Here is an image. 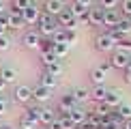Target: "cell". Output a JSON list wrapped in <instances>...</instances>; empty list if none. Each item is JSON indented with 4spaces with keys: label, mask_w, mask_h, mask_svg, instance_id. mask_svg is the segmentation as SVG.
I'll list each match as a JSON object with an SVG mask.
<instances>
[{
    "label": "cell",
    "mask_w": 131,
    "mask_h": 129,
    "mask_svg": "<svg viewBox=\"0 0 131 129\" xmlns=\"http://www.w3.org/2000/svg\"><path fill=\"white\" fill-rule=\"evenodd\" d=\"M75 105H80V103L73 99V95H71V93L69 95H62L60 101H58V112H60V116H69V112L73 110Z\"/></svg>",
    "instance_id": "cell-9"
},
{
    "label": "cell",
    "mask_w": 131,
    "mask_h": 129,
    "mask_svg": "<svg viewBox=\"0 0 131 129\" xmlns=\"http://www.w3.org/2000/svg\"><path fill=\"white\" fill-rule=\"evenodd\" d=\"M103 129H123V125H116V123H107V125H103Z\"/></svg>",
    "instance_id": "cell-46"
},
{
    "label": "cell",
    "mask_w": 131,
    "mask_h": 129,
    "mask_svg": "<svg viewBox=\"0 0 131 129\" xmlns=\"http://www.w3.org/2000/svg\"><path fill=\"white\" fill-rule=\"evenodd\" d=\"M97 125H90V123H82V125H78V129H95Z\"/></svg>",
    "instance_id": "cell-47"
},
{
    "label": "cell",
    "mask_w": 131,
    "mask_h": 129,
    "mask_svg": "<svg viewBox=\"0 0 131 129\" xmlns=\"http://www.w3.org/2000/svg\"><path fill=\"white\" fill-rule=\"evenodd\" d=\"M95 47L97 52H103V54H112L116 50V43L112 41V37L107 35V32H101V35L95 37Z\"/></svg>",
    "instance_id": "cell-4"
},
{
    "label": "cell",
    "mask_w": 131,
    "mask_h": 129,
    "mask_svg": "<svg viewBox=\"0 0 131 129\" xmlns=\"http://www.w3.org/2000/svg\"><path fill=\"white\" fill-rule=\"evenodd\" d=\"M116 50H121V52H127V54H131V39H129V37H123L121 41H116Z\"/></svg>",
    "instance_id": "cell-30"
},
{
    "label": "cell",
    "mask_w": 131,
    "mask_h": 129,
    "mask_svg": "<svg viewBox=\"0 0 131 129\" xmlns=\"http://www.w3.org/2000/svg\"><path fill=\"white\" fill-rule=\"evenodd\" d=\"M56 121V112L52 110V107H43L41 110V116H39V125H50V123Z\"/></svg>",
    "instance_id": "cell-22"
},
{
    "label": "cell",
    "mask_w": 131,
    "mask_h": 129,
    "mask_svg": "<svg viewBox=\"0 0 131 129\" xmlns=\"http://www.w3.org/2000/svg\"><path fill=\"white\" fill-rule=\"evenodd\" d=\"M105 103L110 105L112 110H116V107L123 103V90H118V88H107V95H105Z\"/></svg>",
    "instance_id": "cell-13"
},
{
    "label": "cell",
    "mask_w": 131,
    "mask_h": 129,
    "mask_svg": "<svg viewBox=\"0 0 131 129\" xmlns=\"http://www.w3.org/2000/svg\"><path fill=\"white\" fill-rule=\"evenodd\" d=\"M9 19H11L9 11H4V13H0V26H4V28H9Z\"/></svg>",
    "instance_id": "cell-40"
},
{
    "label": "cell",
    "mask_w": 131,
    "mask_h": 129,
    "mask_svg": "<svg viewBox=\"0 0 131 129\" xmlns=\"http://www.w3.org/2000/svg\"><path fill=\"white\" fill-rule=\"evenodd\" d=\"M30 4H32V0H13V4H11V7L17 9V11H24V9H28Z\"/></svg>",
    "instance_id": "cell-33"
},
{
    "label": "cell",
    "mask_w": 131,
    "mask_h": 129,
    "mask_svg": "<svg viewBox=\"0 0 131 129\" xmlns=\"http://www.w3.org/2000/svg\"><path fill=\"white\" fill-rule=\"evenodd\" d=\"M75 2H80L82 7H86V9H92V4H95V0H75Z\"/></svg>",
    "instance_id": "cell-42"
},
{
    "label": "cell",
    "mask_w": 131,
    "mask_h": 129,
    "mask_svg": "<svg viewBox=\"0 0 131 129\" xmlns=\"http://www.w3.org/2000/svg\"><path fill=\"white\" fill-rule=\"evenodd\" d=\"M127 69H131V60H129V67H127Z\"/></svg>",
    "instance_id": "cell-53"
},
{
    "label": "cell",
    "mask_w": 131,
    "mask_h": 129,
    "mask_svg": "<svg viewBox=\"0 0 131 129\" xmlns=\"http://www.w3.org/2000/svg\"><path fill=\"white\" fill-rule=\"evenodd\" d=\"M69 118L75 123V127L82 125V123H86V118H88V112L84 110V105H75L73 110L69 112Z\"/></svg>",
    "instance_id": "cell-14"
},
{
    "label": "cell",
    "mask_w": 131,
    "mask_h": 129,
    "mask_svg": "<svg viewBox=\"0 0 131 129\" xmlns=\"http://www.w3.org/2000/svg\"><path fill=\"white\" fill-rule=\"evenodd\" d=\"M39 84H41V86H45V88H50V90H54L58 84H60V80L43 71V73H41V78H39Z\"/></svg>",
    "instance_id": "cell-18"
},
{
    "label": "cell",
    "mask_w": 131,
    "mask_h": 129,
    "mask_svg": "<svg viewBox=\"0 0 131 129\" xmlns=\"http://www.w3.org/2000/svg\"><path fill=\"white\" fill-rule=\"evenodd\" d=\"M0 78H2L7 84H11V82L17 80V73H15L13 67H7V64H4V67H0Z\"/></svg>",
    "instance_id": "cell-24"
},
{
    "label": "cell",
    "mask_w": 131,
    "mask_h": 129,
    "mask_svg": "<svg viewBox=\"0 0 131 129\" xmlns=\"http://www.w3.org/2000/svg\"><path fill=\"white\" fill-rule=\"evenodd\" d=\"M64 35H67V43L69 45H73V43L78 41V32L75 30H64Z\"/></svg>",
    "instance_id": "cell-39"
},
{
    "label": "cell",
    "mask_w": 131,
    "mask_h": 129,
    "mask_svg": "<svg viewBox=\"0 0 131 129\" xmlns=\"http://www.w3.org/2000/svg\"><path fill=\"white\" fill-rule=\"evenodd\" d=\"M69 47H71L69 43H56V45H54V56H56L58 60H62V58L69 54Z\"/></svg>",
    "instance_id": "cell-26"
},
{
    "label": "cell",
    "mask_w": 131,
    "mask_h": 129,
    "mask_svg": "<svg viewBox=\"0 0 131 129\" xmlns=\"http://www.w3.org/2000/svg\"><path fill=\"white\" fill-rule=\"evenodd\" d=\"M7 32H9V28H4V26H0V37H2V35H7Z\"/></svg>",
    "instance_id": "cell-51"
},
{
    "label": "cell",
    "mask_w": 131,
    "mask_h": 129,
    "mask_svg": "<svg viewBox=\"0 0 131 129\" xmlns=\"http://www.w3.org/2000/svg\"><path fill=\"white\" fill-rule=\"evenodd\" d=\"M56 24H58V28H62V30H75L78 28V19H75V15L71 13L69 7H64L60 13L56 15Z\"/></svg>",
    "instance_id": "cell-2"
},
{
    "label": "cell",
    "mask_w": 131,
    "mask_h": 129,
    "mask_svg": "<svg viewBox=\"0 0 131 129\" xmlns=\"http://www.w3.org/2000/svg\"><path fill=\"white\" fill-rule=\"evenodd\" d=\"M123 80L127 84H131V69H125V71H123Z\"/></svg>",
    "instance_id": "cell-44"
},
{
    "label": "cell",
    "mask_w": 131,
    "mask_h": 129,
    "mask_svg": "<svg viewBox=\"0 0 131 129\" xmlns=\"http://www.w3.org/2000/svg\"><path fill=\"white\" fill-rule=\"evenodd\" d=\"M4 88H7V82L0 78V95H4Z\"/></svg>",
    "instance_id": "cell-48"
},
{
    "label": "cell",
    "mask_w": 131,
    "mask_h": 129,
    "mask_svg": "<svg viewBox=\"0 0 131 129\" xmlns=\"http://www.w3.org/2000/svg\"><path fill=\"white\" fill-rule=\"evenodd\" d=\"M9 15H11L9 28H13V30H24V28H26V22H24V17H21V11H17V9L11 7V9H9Z\"/></svg>",
    "instance_id": "cell-11"
},
{
    "label": "cell",
    "mask_w": 131,
    "mask_h": 129,
    "mask_svg": "<svg viewBox=\"0 0 131 129\" xmlns=\"http://www.w3.org/2000/svg\"><path fill=\"white\" fill-rule=\"evenodd\" d=\"M110 112H112V107L105 103V101H103V103H97L95 105V114L99 116V118H107L110 116Z\"/></svg>",
    "instance_id": "cell-28"
},
{
    "label": "cell",
    "mask_w": 131,
    "mask_h": 129,
    "mask_svg": "<svg viewBox=\"0 0 131 129\" xmlns=\"http://www.w3.org/2000/svg\"><path fill=\"white\" fill-rule=\"evenodd\" d=\"M0 129H11V127H9V125H2V127H0Z\"/></svg>",
    "instance_id": "cell-52"
},
{
    "label": "cell",
    "mask_w": 131,
    "mask_h": 129,
    "mask_svg": "<svg viewBox=\"0 0 131 129\" xmlns=\"http://www.w3.org/2000/svg\"><path fill=\"white\" fill-rule=\"evenodd\" d=\"M52 39H54V43H67V35H64V30H62V28H58L56 32H54Z\"/></svg>",
    "instance_id": "cell-35"
},
{
    "label": "cell",
    "mask_w": 131,
    "mask_h": 129,
    "mask_svg": "<svg viewBox=\"0 0 131 129\" xmlns=\"http://www.w3.org/2000/svg\"><path fill=\"white\" fill-rule=\"evenodd\" d=\"M105 95H107V86H95V88L90 90V99L95 101V103H103L105 101Z\"/></svg>",
    "instance_id": "cell-19"
},
{
    "label": "cell",
    "mask_w": 131,
    "mask_h": 129,
    "mask_svg": "<svg viewBox=\"0 0 131 129\" xmlns=\"http://www.w3.org/2000/svg\"><path fill=\"white\" fill-rule=\"evenodd\" d=\"M71 95H73V99L78 101L80 105H84L86 101H90V90H88V88H84V86H78V88H73V90H71Z\"/></svg>",
    "instance_id": "cell-16"
},
{
    "label": "cell",
    "mask_w": 131,
    "mask_h": 129,
    "mask_svg": "<svg viewBox=\"0 0 131 129\" xmlns=\"http://www.w3.org/2000/svg\"><path fill=\"white\" fill-rule=\"evenodd\" d=\"M37 26H39V35L41 37H54V32L58 30V24H56V17L54 15H47V13H43L41 11V17L39 22H37Z\"/></svg>",
    "instance_id": "cell-1"
},
{
    "label": "cell",
    "mask_w": 131,
    "mask_h": 129,
    "mask_svg": "<svg viewBox=\"0 0 131 129\" xmlns=\"http://www.w3.org/2000/svg\"><path fill=\"white\" fill-rule=\"evenodd\" d=\"M54 39L52 37H43L41 39V45H39V52H43V54H54Z\"/></svg>",
    "instance_id": "cell-25"
},
{
    "label": "cell",
    "mask_w": 131,
    "mask_h": 129,
    "mask_svg": "<svg viewBox=\"0 0 131 129\" xmlns=\"http://www.w3.org/2000/svg\"><path fill=\"white\" fill-rule=\"evenodd\" d=\"M39 60H41V64H43V67H47V64H50V62H54V60H58V58L56 56H54V54H39Z\"/></svg>",
    "instance_id": "cell-34"
},
{
    "label": "cell",
    "mask_w": 131,
    "mask_h": 129,
    "mask_svg": "<svg viewBox=\"0 0 131 129\" xmlns=\"http://www.w3.org/2000/svg\"><path fill=\"white\" fill-rule=\"evenodd\" d=\"M41 110H43V105H39V103H28L26 105V110H24V116L26 118H30V121H35V123H39V116H41Z\"/></svg>",
    "instance_id": "cell-15"
},
{
    "label": "cell",
    "mask_w": 131,
    "mask_h": 129,
    "mask_svg": "<svg viewBox=\"0 0 131 129\" xmlns=\"http://www.w3.org/2000/svg\"><path fill=\"white\" fill-rule=\"evenodd\" d=\"M47 129H62V123H60V118H56L54 123H50V125H47Z\"/></svg>",
    "instance_id": "cell-41"
},
{
    "label": "cell",
    "mask_w": 131,
    "mask_h": 129,
    "mask_svg": "<svg viewBox=\"0 0 131 129\" xmlns=\"http://www.w3.org/2000/svg\"><path fill=\"white\" fill-rule=\"evenodd\" d=\"M114 28L121 32L123 37H129V35H131V19H129V17H123V15H121V19H118V24L114 26Z\"/></svg>",
    "instance_id": "cell-23"
},
{
    "label": "cell",
    "mask_w": 131,
    "mask_h": 129,
    "mask_svg": "<svg viewBox=\"0 0 131 129\" xmlns=\"http://www.w3.org/2000/svg\"><path fill=\"white\" fill-rule=\"evenodd\" d=\"M121 15L123 17H129L131 19V0H121Z\"/></svg>",
    "instance_id": "cell-31"
},
{
    "label": "cell",
    "mask_w": 131,
    "mask_h": 129,
    "mask_svg": "<svg viewBox=\"0 0 131 129\" xmlns=\"http://www.w3.org/2000/svg\"><path fill=\"white\" fill-rule=\"evenodd\" d=\"M52 99V90L50 88H45V86H41V84H37V86H32V101L35 103H47V101Z\"/></svg>",
    "instance_id": "cell-7"
},
{
    "label": "cell",
    "mask_w": 131,
    "mask_h": 129,
    "mask_svg": "<svg viewBox=\"0 0 131 129\" xmlns=\"http://www.w3.org/2000/svg\"><path fill=\"white\" fill-rule=\"evenodd\" d=\"M62 9H64V0H45L41 11H43V13H47V15H54V17H56Z\"/></svg>",
    "instance_id": "cell-12"
},
{
    "label": "cell",
    "mask_w": 131,
    "mask_h": 129,
    "mask_svg": "<svg viewBox=\"0 0 131 129\" xmlns=\"http://www.w3.org/2000/svg\"><path fill=\"white\" fill-rule=\"evenodd\" d=\"M11 47H13V39H11V35L7 32V35L0 37V52H9Z\"/></svg>",
    "instance_id": "cell-29"
},
{
    "label": "cell",
    "mask_w": 131,
    "mask_h": 129,
    "mask_svg": "<svg viewBox=\"0 0 131 129\" xmlns=\"http://www.w3.org/2000/svg\"><path fill=\"white\" fill-rule=\"evenodd\" d=\"M112 64V69H118V71H125V69L129 67V60H131V54L127 52H121V50H114L112 56L107 58Z\"/></svg>",
    "instance_id": "cell-3"
},
{
    "label": "cell",
    "mask_w": 131,
    "mask_h": 129,
    "mask_svg": "<svg viewBox=\"0 0 131 129\" xmlns=\"http://www.w3.org/2000/svg\"><path fill=\"white\" fill-rule=\"evenodd\" d=\"M7 11V4H4V0H0V13H4Z\"/></svg>",
    "instance_id": "cell-50"
},
{
    "label": "cell",
    "mask_w": 131,
    "mask_h": 129,
    "mask_svg": "<svg viewBox=\"0 0 131 129\" xmlns=\"http://www.w3.org/2000/svg\"><path fill=\"white\" fill-rule=\"evenodd\" d=\"M45 73L54 75V78H60V75L64 73V64H62V60H54V62H50V64L45 67Z\"/></svg>",
    "instance_id": "cell-21"
},
{
    "label": "cell",
    "mask_w": 131,
    "mask_h": 129,
    "mask_svg": "<svg viewBox=\"0 0 131 129\" xmlns=\"http://www.w3.org/2000/svg\"><path fill=\"white\" fill-rule=\"evenodd\" d=\"M13 99L17 101V103H21V105H28V103H32V88L30 86H17V88L13 90Z\"/></svg>",
    "instance_id": "cell-6"
},
{
    "label": "cell",
    "mask_w": 131,
    "mask_h": 129,
    "mask_svg": "<svg viewBox=\"0 0 131 129\" xmlns=\"http://www.w3.org/2000/svg\"><path fill=\"white\" fill-rule=\"evenodd\" d=\"M99 67H101V69H103L105 73H110V71H112V64H110V60H103V62L99 64Z\"/></svg>",
    "instance_id": "cell-43"
},
{
    "label": "cell",
    "mask_w": 131,
    "mask_h": 129,
    "mask_svg": "<svg viewBox=\"0 0 131 129\" xmlns=\"http://www.w3.org/2000/svg\"><path fill=\"white\" fill-rule=\"evenodd\" d=\"M118 19H121V13H118V9H107V11H103L101 26H105V28L110 30V28H114V26L118 24Z\"/></svg>",
    "instance_id": "cell-10"
},
{
    "label": "cell",
    "mask_w": 131,
    "mask_h": 129,
    "mask_svg": "<svg viewBox=\"0 0 131 129\" xmlns=\"http://www.w3.org/2000/svg\"><path fill=\"white\" fill-rule=\"evenodd\" d=\"M116 114L121 116V121L125 123V121H129L131 118V103H121L116 107Z\"/></svg>",
    "instance_id": "cell-27"
},
{
    "label": "cell",
    "mask_w": 131,
    "mask_h": 129,
    "mask_svg": "<svg viewBox=\"0 0 131 129\" xmlns=\"http://www.w3.org/2000/svg\"><path fill=\"white\" fill-rule=\"evenodd\" d=\"M101 19H103V9L101 7L88 9V26H101Z\"/></svg>",
    "instance_id": "cell-17"
},
{
    "label": "cell",
    "mask_w": 131,
    "mask_h": 129,
    "mask_svg": "<svg viewBox=\"0 0 131 129\" xmlns=\"http://www.w3.org/2000/svg\"><path fill=\"white\" fill-rule=\"evenodd\" d=\"M41 39L43 37L39 35V30H26L24 35H21V45L26 47V50H39V45H41Z\"/></svg>",
    "instance_id": "cell-5"
},
{
    "label": "cell",
    "mask_w": 131,
    "mask_h": 129,
    "mask_svg": "<svg viewBox=\"0 0 131 129\" xmlns=\"http://www.w3.org/2000/svg\"><path fill=\"white\" fill-rule=\"evenodd\" d=\"M105 78H107V73L103 71L101 67H95L90 71V82L95 84V86H103V82H105Z\"/></svg>",
    "instance_id": "cell-20"
},
{
    "label": "cell",
    "mask_w": 131,
    "mask_h": 129,
    "mask_svg": "<svg viewBox=\"0 0 131 129\" xmlns=\"http://www.w3.org/2000/svg\"><path fill=\"white\" fill-rule=\"evenodd\" d=\"M60 123H62V129H78V127H75V123L71 121L69 116H60Z\"/></svg>",
    "instance_id": "cell-38"
},
{
    "label": "cell",
    "mask_w": 131,
    "mask_h": 129,
    "mask_svg": "<svg viewBox=\"0 0 131 129\" xmlns=\"http://www.w3.org/2000/svg\"><path fill=\"white\" fill-rule=\"evenodd\" d=\"M37 125H39V123L30 121V118H26V116L19 118V129H37Z\"/></svg>",
    "instance_id": "cell-32"
},
{
    "label": "cell",
    "mask_w": 131,
    "mask_h": 129,
    "mask_svg": "<svg viewBox=\"0 0 131 129\" xmlns=\"http://www.w3.org/2000/svg\"><path fill=\"white\" fill-rule=\"evenodd\" d=\"M9 97H4V95H0V116L2 114H7V110H9Z\"/></svg>",
    "instance_id": "cell-37"
},
{
    "label": "cell",
    "mask_w": 131,
    "mask_h": 129,
    "mask_svg": "<svg viewBox=\"0 0 131 129\" xmlns=\"http://www.w3.org/2000/svg\"><path fill=\"white\" fill-rule=\"evenodd\" d=\"M78 24H84V26H88V11H86L82 17H78Z\"/></svg>",
    "instance_id": "cell-45"
},
{
    "label": "cell",
    "mask_w": 131,
    "mask_h": 129,
    "mask_svg": "<svg viewBox=\"0 0 131 129\" xmlns=\"http://www.w3.org/2000/svg\"><path fill=\"white\" fill-rule=\"evenodd\" d=\"M123 129H131V118H129V121H125V123H123Z\"/></svg>",
    "instance_id": "cell-49"
},
{
    "label": "cell",
    "mask_w": 131,
    "mask_h": 129,
    "mask_svg": "<svg viewBox=\"0 0 131 129\" xmlns=\"http://www.w3.org/2000/svg\"><path fill=\"white\" fill-rule=\"evenodd\" d=\"M116 4H118V0H99V7L103 11H107V9H116Z\"/></svg>",
    "instance_id": "cell-36"
},
{
    "label": "cell",
    "mask_w": 131,
    "mask_h": 129,
    "mask_svg": "<svg viewBox=\"0 0 131 129\" xmlns=\"http://www.w3.org/2000/svg\"><path fill=\"white\" fill-rule=\"evenodd\" d=\"M21 17H24L26 26H37V22H39V17H41V9L37 7L35 2H32L28 9H24V11H21Z\"/></svg>",
    "instance_id": "cell-8"
}]
</instances>
